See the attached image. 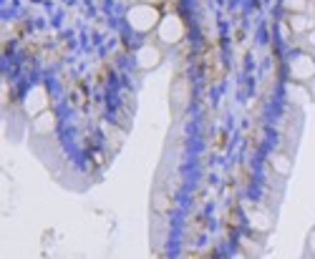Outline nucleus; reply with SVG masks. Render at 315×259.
Wrapping results in <instances>:
<instances>
[{
  "label": "nucleus",
  "instance_id": "obj_6",
  "mask_svg": "<svg viewBox=\"0 0 315 259\" xmlns=\"http://www.w3.org/2000/svg\"><path fill=\"white\" fill-rule=\"evenodd\" d=\"M56 123H53V113H43V116H38V121H35V128L38 131H50Z\"/></svg>",
  "mask_w": 315,
  "mask_h": 259
},
{
  "label": "nucleus",
  "instance_id": "obj_4",
  "mask_svg": "<svg viewBox=\"0 0 315 259\" xmlns=\"http://www.w3.org/2000/svg\"><path fill=\"white\" fill-rule=\"evenodd\" d=\"M159 60H162V53H159L154 45H146V48L139 50V66H141V68H154Z\"/></svg>",
  "mask_w": 315,
  "mask_h": 259
},
{
  "label": "nucleus",
  "instance_id": "obj_2",
  "mask_svg": "<svg viewBox=\"0 0 315 259\" xmlns=\"http://www.w3.org/2000/svg\"><path fill=\"white\" fill-rule=\"evenodd\" d=\"M159 35H162V40H164V43H177V40H182V35H184V25H182V20H179L177 15H172V18L162 20Z\"/></svg>",
  "mask_w": 315,
  "mask_h": 259
},
{
  "label": "nucleus",
  "instance_id": "obj_9",
  "mask_svg": "<svg viewBox=\"0 0 315 259\" xmlns=\"http://www.w3.org/2000/svg\"><path fill=\"white\" fill-rule=\"evenodd\" d=\"M305 0H285V8H293V10H303Z\"/></svg>",
  "mask_w": 315,
  "mask_h": 259
},
{
  "label": "nucleus",
  "instance_id": "obj_3",
  "mask_svg": "<svg viewBox=\"0 0 315 259\" xmlns=\"http://www.w3.org/2000/svg\"><path fill=\"white\" fill-rule=\"evenodd\" d=\"M293 73H295V78H310V76L315 73L313 58H308V55L295 58V63H293Z\"/></svg>",
  "mask_w": 315,
  "mask_h": 259
},
{
  "label": "nucleus",
  "instance_id": "obj_7",
  "mask_svg": "<svg viewBox=\"0 0 315 259\" xmlns=\"http://www.w3.org/2000/svg\"><path fill=\"white\" fill-rule=\"evenodd\" d=\"M273 166H275L280 174H288V171H290V159L278 154V156H273Z\"/></svg>",
  "mask_w": 315,
  "mask_h": 259
},
{
  "label": "nucleus",
  "instance_id": "obj_5",
  "mask_svg": "<svg viewBox=\"0 0 315 259\" xmlns=\"http://www.w3.org/2000/svg\"><path fill=\"white\" fill-rule=\"evenodd\" d=\"M169 207H172V204H169V197H167L164 191H156V194H154V209H156V212H169Z\"/></svg>",
  "mask_w": 315,
  "mask_h": 259
},
{
  "label": "nucleus",
  "instance_id": "obj_11",
  "mask_svg": "<svg viewBox=\"0 0 315 259\" xmlns=\"http://www.w3.org/2000/svg\"><path fill=\"white\" fill-rule=\"evenodd\" d=\"M141 3H149V5H154V3H162V0H141Z\"/></svg>",
  "mask_w": 315,
  "mask_h": 259
},
{
  "label": "nucleus",
  "instance_id": "obj_1",
  "mask_svg": "<svg viewBox=\"0 0 315 259\" xmlns=\"http://www.w3.org/2000/svg\"><path fill=\"white\" fill-rule=\"evenodd\" d=\"M156 20H159V13H156V8L149 5V3L134 5V8L129 10V23H131L136 30H149V28H154Z\"/></svg>",
  "mask_w": 315,
  "mask_h": 259
},
{
  "label": "nucleus",
  "instance_id": "obj_8",
  "mask_svg": "<svg viewBox=\"0 0 315 259\" xmlns=\"http://www.w3.org/2000/svg\"><path fill=\"white\" fill-rule=\"evenodd\" d=\"M290 25H293V30H298V33H300V30H308V20H305L303 15H293V18H290Z\"/></svg>",
  "mask_w": 315,
  "mask_h": 259
},
{
  "label": "nucleus",
  "instance_id": "obj_10",
  "mask_svg": "<svg viewBox=\"0 0 315 259\" xmlns=\"http://www.w3.org/2000/svg\"><path fill=\"white\" fill-rule=\"evenodd\" d=\"M308 43H310V45H315V30L310 33V35H308Z\"/></svg>",
  "mask_w": 315,
  "mask_h": 259
}]
</instances>
